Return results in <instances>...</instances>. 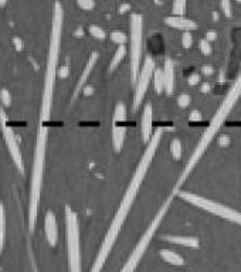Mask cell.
<instances>
[{
	"instance_id": "obj_1",
	"label": "cell",
	"mask_w": 241,
	"mask_h": 272,
	"mask_svg": "<svg viewBox=\"0 0 241 272\" xmlns=\"http://www.w3.org/2000/svg\"><path fill=\"white\" fill-rule=\"evenodd\" d=\"M64 9L60 2L54 3L53 12V24H51L50 41H49V53L45 63L44 83H43V94H41V105H40V118H38L36 145L33 155L32 178H30V193H29V204L37 209L41 200L43 190V178L45 167V152H47V139H49V122L51 118V108L54 98V88L58 77V56L61 48V37H63Z\"/></svg>"
},
{
	"instance_id": "obj_2",
	"label": "cell",
	"mask_w": 241,
	"mask_h": 272,
	"mask_svg": "<svg viewBox=\"0 0 241 272\" xmlns=\"http://www.w3.org/2000/svg\"><path fill=\"white\" fill-rule=\"evenodd\" d=\"M163 136V129L162 128H158L155 132H153L152 138L151 140L146 143V149L142 158H140L139 163L136 166V169L133 171V176L131 179V182L128 184L127 190L124 193V197L119 203V207H118V211L115 213L114 218L111 221V226H109L107 234L102 240L101 247H100V251H98V255H97L94 264L91 266L89 272H101L105 262L108 260L109 254L112 251V247L114 244L118 240V235H119L120 230H122V226L127 220L129 211L132 209L133 202L139 193L140 186L143 183V179H145L146 173L149 170V167L152 165V160L155 158V153L158 151L159 143H160V139Z\"/></svg>"
},
{
	"instance_id": "obj_3",
	"label": "cell",
	"mask_w": 241,
	"mask_h": 272,
	"mask_svg": "<svg viewBox=\"0 0 241 272\" xmlns=\"http://www.w3.org/2000/svg\"><path fill=\"white\" fill-rule=\"evenodd\" d=\"M241 96V72L238 74V77L235 78V81L233 83V85L230 87L229 92L226 94L224 96V100L220 104V107L216 111V114L213 115V118L210 120L209 127L206 128V131L202 135V138L200 140L197 142L196 147H195V151L191 152L190 158L187 160V163L184 166V170L182 171V175H180V178H179L178 183L175 186V189H173V193H176L179 189H180V186L187 180V178L190 176V173L195 170V167L199 163V160L202 159V156L204 155V152L207 151V147L210 146V143L213 142V139L216 138L217 132L220 131V128L223 127V123L226 122V119L229 118L230 112L233 111V108H234L235 102L238 101V98Z\"/></svg>"
},
{
	"instance_id": "obj_4",
	"label": "cell",
	"mask_w": 241,
	"mask_h": 272,
	"mask_svg": "<svg viewBox=\"0 0 241 272\" xmlns=\"http://www.w3.org/2000/svg\"><path fill=\"white\" fill-rule=\"evenodd\" d=\"M171 203H172V197H169V199L160 206V209L158 210L156 215L153 217L152 222H151L149 227L145 230L143 235L139 238L138 244H136L135 248H133L132 254L129 255V258H128L127 262L124 264V266H122V269H120L119 272H135L136 266L139 265L140 260H142V257H143V254H145L146 248L149 247L151 241H152V238L155 237V233H156L158 228L160 227V222H162V220L165 218L166 213H167V210L171 207Z\"/></svg>"
},
{
	"instance_id": "obj_5",
	"label": "cell",
	"mask_w": 241,
	"mask_h": 272,
	"mask_svg": "<svg viewBox=\"0 0 241 272\" xmlns=\"http://www.w3.org/2000/svg\"><path fill=\"white\" fill-rule=\"evenodd\" d=\"M67 255L70 272H81V247H80V222L78 215L70 206L64 207Z\"/></svg>"
},
{
	"instance_id": "obj_6",
	"label": "cell",
	"mask_w": 241,
	"mask_h": 272,
	"mask_svg": "<svg viewBox=\"0 0 241 272\" xmlns=\"http://www.w3.org/2000/svg\"><path fill=\"white\" fill-rule=\"evenodd\" d=\"M175 194H178L180 199H183L187 203H190L193 206H196L199 209L204 210V211H209L211 214L219 215L224 220H229L231 222H235L241 226V213L237 211L234 209H230L227 206H224L222 203H217L214 200H210L207 197H202L199 194H195V193H190V191H176Z\"/></svg>"
},
{
	"instance_id": "obj_7",
	"label": "cell",
	"mask_w": 241,
	"mask_h": 272,
	"mask_svg": "<svg viewBox=\"0 0 241 272\" xmlns=\"http://www.w3.org/2000/svg\"><path fill=\"white\" fill-rule=\"evenodd\" d=\"M131 83L135 87L138 81L143 50V17L139 13L131 14Z\"/></svg>"
},
{
	"instance_id": "obj_8",
	"label": "cell",
	"mask_w": 241,
	"mask_h": 272,
	"mask_svg": "<svg viewBox=\"0 0 241 272\" xmlns=\"http://www.w3.org/2000/svg\"><path fill=\"white\" fill-rule=\"evenodd\" d=\"M0 132L5 140V145L7 147V152L12 158L13 163L16 166V169L20 171V175H25V159L21 153L17 135L13 131V128L9 123V116H7L5 108L0 107Z\"/></svg>"
},
{
	"instance_id": "obj_9",
	"label": "cell",
	"mask_w": 241,
	"mask_h": 272,
	"mask_svg": "<svg viewBox=\"0 0 241 272\" xmlns=\"http://www.w3.org/2000/svg\"><path fill=\"white\" fill-rule=\"evenodd\" d=\"M155 60L151 56H148L145 58V61L142 64L138 76V81L135 84V94H133V111H136L139 107L143 98H145L146 91L149 87V83L153 78V72H155Z\"/></svg>"
},
{
	"instance_id": "obj_10",
	"label": "cell",
	"mask_w": 241,
	"mask_h": 272,
	"mask_svg": "<svg viewBox=\"0 0 241 272\" xmlns=\"http://www.w3.org/2000/svg\"><path fill=\"white\" fill-rule=\"evenodd\" d=\"M125 119H127L125 104L118 102L114 109V120H112V146L115 152H120L125 142V135H127Z\"/></svg>"
},
{
	"instance_id": "obj_11",
	"label": "cell",
	"mask_w": 241,
	"mask_h": 272,
	"mask_svg": "<svg viewBox=\"0 0 241 272\" xmlns=\"http://www.w3.org/2000/svg\"><path fill=\"white\" fill-rule=\"evenodd\" d=\"M98 56H100V54H98L97 51H94V53H92V54L88 57V61H87V64H85L83 72L80 74L78 80H77L76 88H74V92H73V96H71V101L73 102L76 101L77 98H78V95L83 92L84 87H85V84H87V81H88L91 72H92L94 67H95L97 61H98Z\"/></svg>"
},
{
	"instance_id": "obj_12",
	"label": "cell",
	"mask_w": 241,
	"mask_h": 272,
	"mask_svg": "<svg viewBox=\"0 0 241 272\" xmlns=\"http://www.w3.org/2000/svg\"><path fill=\"white\" fill-rule=\"evenodd\" d=\"M44 234L49 245L56 247L58 242L57 217L54 214V211H51V210H47L44 214Z\"/></svg>"
},
{
	"instance_id": "obj_13",
	"label": "cell",
	"mask_w": 241,
	"mask_h": 272,
	"mask_svg": "<svg viewBox=\"0 0 241 272\" xmlns=\"http://www.w3.org/2000/svg\"><path fill=\"white\" fill-rule=\"evenodd\" d=\"M140 132L143 142L148 143L153 135V107L151 102H148L142 112V120H140Z\"/></svg>"
},
{
	"instance_id": "obj_14",
	"label": "cell",
	"mask_w": 241,
	"mask_h": 272,
	"mask_svg": "<svg viewBox=\"0 0 241 272\" xmlns=\"http://www.w3.org/2000/svg\"><path fill=\"white\" fill-rule=\"evenodd\" d=\"M165 23L167 26H171L173 29H178V30H184V32H190L197 29V23L195 20L187 19L184 16H178V14H173L169 17H165Z\"/></svg>"
},
{
	"instance_id": "obj_15",
	"label": "cell",
	"mask_w": 241,
	"mask_h": 272,
	"mask_svg": "<svg viewBox=\"0 0 241 272\" xmlns=\"http://www.w3.org/2000/svg\"><path fill=\"white\" fill-rule=\"evenodd\" d=\"M163 78H165V92L167 95H172L175 89V68L171 58H166L163 64Z\"/></svg>"
},
{
	"instance_id": "obj_16",
	"label": "cell",
	"mask_w": 241,
	"mask_h": 272,
	"mask_svg": "<svg viewBox=\"0 0 241 272\" xmlns=\"http://www.w3.org/2000/svg\"><path fill=\"white\" fill-rule=\"evenodd\" d=\"M163 240L169 241V242H173V244H178V245H184V247H190V248H197L199 247V238L196 237H180V235H166L163 237Z\"/></svg>"
},
{
	"instance_id": "obj_17",
	"label": "cell",
	"mask_w": 241,
	"mask_h": 272,
	"mask_svg": "<svg viewBox=\"0 0 241 272\" xmlns=\"http://www.w3.org/2000/svg\"><path fill=\"white\" fill-rule=\"evenodd\" d=\"M6 235H7V215L5 204L0 203V255L5 250L6 245Z\"/></svg>"
},
{
	"instance_id": "obj_18",
	"label": "cell",
	"mask_w": 241,
	"mask_h": 272,
	"mask_svg": "<svg viewBox=\"0 0 241 272\" xmlns=\"http://www.w3.org/2000/svg\"><path fill=\"white\" fill-rule=\"evenodd\" d=\"M159 254H160L162 260L167 262V264H171V265L183 266L184 264H186L183 257H180L178 253H175V251H172V250H162Z\"/></svg>"
},
{
	"instance_id": "obj_19",
	"label": "cell",
	"mask_w": 241,
	"mask_h": 272,
	"mask_svg": "<svg viewBox=\"0 0 241 272\" xmlns=\"http://www.w3.org/2000/svg\"><path fill=\"white\" fill-rule=\"evenodd\" d=\"M125 54H127L125 45H118V48L115 50L114 56H112V60H111V63H109V72H112V71L119 65L120 61H122L124 57H125Z\"/></svg>"
},
{
	"instance_id": "obj_20",
	"label": "cell",
	"mask_w": 241,
	"mask_h": 272,
	"mask_svg": "<svg viewBox=\"0 0 241 272\" xmlns=\"http://www.w3.org/2000/svg\"><path fill=\"white\" fill-rule=\"evenodd\" d=\"M153 84H155L156 94H162V92H165V78H163V70H160V68H155V72H153Z\"/></svg>"
},
{
	"instance_id": "obj_21",
	"label": "cell",
	"mask_w": 241,
	"mask_h": 272,
	"mask_svg": "<svg viewBox=\"0 0 241 272\" xmlns=\"http://www.w3.org/2000/svg\"><path fill=\"white\" fill-rule=\"evenodd\" d=\"M171 153L175 160H180V158H182L183 149H182V142L178 138L171 142Z\"/></svg>"
},
{
	"instance_id": "obj_22",
	"label": "cell",
	"mask_w": 241,
	"mask_h": 272,
	"mask_svg": "<svg viewBox=\"0 0 241 272\" xmlns=\"http://www.w3.org/2000/svg\"><path fill=\"white\" fill-rule=\"evenodd\" d=\"M186 3H187V0H173V5H172L173 14L184 16V13H186Z\"/></svg>"
},
{
	"instance_id": "obj_23",
	"label": "cell",
	"mask_w": 241,
	"mask_h": 272,
	"mask_svg": "<svg viewBox=\"0 0 241 272\" xmlns=\"http://www.w3.org/2000/svg\"><path fill=\"white\" fill-rule=\"evenodd\" d=\"M12 94H10V91L7 88H2L0 89V102H2V105L3 107H10L12 105Z\"/></svg>"
},
{
	"instance_id": "obj_24",
	"label": "cell",
	"mask_w": 241,
	"mask_h": 272,
	"mask_svg": "<svg viewBox=\"0 0 241 272\" xmlns=\"http://www.w3.org/2000/svg\"><path fill=\"white\" fill-rule=\"evenodd\" d=\"M88 32L92 37L98 38V40H104V38H105V32H104V29H102L101 26H97V24L89 26Z\"/></svg>"
},
{
	"instance_id": "obj_25",
	"label": "cell",
	"mask_w": 241,
	"mask_h": 272,
	"mask_svg": "<svg viewBox=\"0 0 241 272\" xmlns=\"http://www.w3.org/2000/svg\"><path fill=\"white\" fill-rule=\"evenodd\" d=\"M109 37H111V40L114 41L115 44H118V45H124L125 43H127V34L122 32H112Z\"/></svg>"
},
{
	"instance_id": "obj_26",
	"label": "cell",
	"mask_w": 241,
	"mask_h": 272,
	"mask_svg": "<svg viewBox=\"0 0 241 272\" xmlns=\"http://www.w3.org/2000/svg\"><path fill=\"white\" fill-rule=\"evenodd\" d=\"M77 5L83 10L88 12V10H92L95 7V0H77Z\"/></svg>"
},
{
	"instance_id": "obj_27",
	"label": "cell",
	"mask_w": 241,
	"mask_h": 272,
	"mask_svg": "<svg viewBox=\"0 0 241 272\" xmlns=\"http://www.w3.org/2000/svg\"><path fill=\"white\" fill-rule=\"evenodd\" d=\"M199 44H200V50H202L203 54H206V56H210V54H211L213 48H211V45H210L209 40L203 38V40H200V43H199Z\"/></svg>"
},
{
	"instance_id": "obj_28",
	"label": "cell",
	"mask_w": 241,
	"mask_h": 272,
	"mask_svg": "<svg viewBox=\"0 0 241 272\" xmlns=\"http://www.w3.org/2000/svg\"><path fill=\"white\" fill-rule=\"evenodd\" d=\"M191 43H193V37H191L190 32H184L182 36V44L184 48H190Z\"/></svg>"
},
{
	"instance_id": "obj_29",
	"label": "cell",
	"mask_w": 241,
	"mask_h": 272,
	"mask_svg": "<svg viewBox=\"0 0 241 272\" xmlns=\"http://www.w3.org/2000/svg\"><path fill=\"white\" fill-rule=\"evenodd\" d=\"M178 104H179V107L186 108L189 104H190V96H189L187 94H182L178 98Z\"/></svg>"
},
{
	"instance_id": "obj_30",
	"label": "cell",
	"mask_w": 241,
	"mask_h": 272,
	"mask_svg": "<svg viewBox=\"0 0 241 272\" xmlns=\"http://www.w3.org/2000/svg\"><path fill=\"white\" fill-rule=\"evenodd\" d=\"M222 10L226 16H231V3H230V0H222Z\"/></svg>"
},
{
	"instance_id": "obj_31",
	"label": "cell",
	"mask_w": 241,
	"mask_h": 272,
	"mask_svg": "<svg viewBox=\"0 0 241 272\" xmlns=\"http://www.w3.org/2000/svg\"><path fill=\"white\" fill-rule=\"evenodd\" d=\"M67 76H68V67H61V68H58V77L65 78Z\"/></svg>"
},
{
	"instance_id": "obj_32",
	"label": "cell",
	"mask_w": 241,
	"mask_h": 272,
	"mask_svg": "<svg viewBox=\"0 0 241 272\" xmlns=\"http://www.w3.org/2000/svg\"><path fill=\"white\" fill-rule=\"evenodd\" d=\"M197 83H199V76H197V74L190 76V78H189V84H190V85H196Z\"/></svg>"
},
{
	"instance_id": "obj_33",
	"label": "cell",
	"mask_w": 241,
	"mask_h": 272,
	"mask_svg": "<svg viewBox=\"0 0 241 272\" xmlns=\"http://www.w3.org/2000/svg\"><path fill=\"white\" fill-rule=\"evenodd\" d=\"M202 119V115L199 114L197 111H193L190 114V120H200Z\"/></svg>"
},
{
	"instance_id": "obj_34",
	"label": "cell",
	"mask_w": 241,
	"mask_h": 272,
	"mask_svg": "<svg viewBox=\"0 0 241 272\" xmlns=\"http://www.w3.org/2000/svg\"><path fill=\"white\" fill-rule=\"evenodd\" d=\"M202 71H203V74H206V76H210V74H213V68H211L210 65H204L203 68H202Z\"/></svg>"
},
{
	"instance_id": "obj_35",
	"label": "cell",
	"mask_w": 241,
	"mask_h": 272,
	"mask_svg": "<svg viewBox=\"0 0 241 272\" xmlns=\"http://www.w3.org/2000/svg\"><path fill=\"white\" fill-rule=\"evenodd\" d=\"M216 33L214 32H209L206 34V40H209V41H213V40H216Z\"/></svg>"
},
{
	"instance_id": "obj_36",
	"label": "cell",
	"mask_w": 241,
	"mask_h": 272,
	"mask_svg": "<svg viewBox=\"0 0 241 272\" xmlns=\"http://www.w3.org/2000/svg\"><path fill=\"white\" fill-rule=\"evenodd\" d=\"M230 142V139L229 138H226V136H222V138H220V143H222V145H226V143H229Z\"/></svg>"
},
{
	"instance_id": "obj_37",
	"label": "cell",
	"mask_w": 241,
	"mask_h": 272,
	"mask_svg": "<svg viewBox=\"0 0 241 272\" xmlns=\"http://www.w3.org/2000/svg\"><path fill=\"white\" fill-rule=\"evenodd\" d=\"M84 94L85 95H89L91 94V92H92V88H91V87H84Z\"/></svg>"
},
{
	"instance_id": "obj_38",
	"label": "cell",
	"mask_w": 241,
	"mask_h": 272,
	"mask_svg": "<svg viewBox=\"0 0 241 272\" xmlns=\"http://www.w3.org/2000/svg\"><path fill=\"white\" fill-rule=\"evenodd\" d=\"M14 43H16V48H17V50H21V41L17 40V38H14Z\"/></svg>"
},
{
	"instance_id": "obj_39",
	"label": "cell",
	"mask_w": 241,
	"mask_h": 272,
	"mask_svg": "<svg viewBox=\"0 0 241 272\" xmlns=\"http://www.w3.org/2000/svg\"><path fill=\"white\" fill-rule=\"evenodd\" d=\"M129 9V6L128 5H124V6L120 7V13H124V10H128Z\"/></svg>"
},
{
	"instance_id": "obj_40",
	"label": "cell",
	"mask_w": 241,
	"mask_h": 272,
	"mask_svg": "<svg viewBox=\"0 0 241 272\" xmlns=\"http://www.w3.org/2000/svg\"><path fill=\"white\" fill-rule=\"evenodd\" d=\"M207 89H209V85H203V88H202V91H203V92H207Z\"/></svg>"
},
{
	"instance_id": "obj_41",
	"label": "cell",
	"mask_w": 241,
	"mask_h": 272,
	"mask_svg": "<svg viewBox=\"0 0 241 272\" xmlns=\"http://www.w3.org/2000/svg\"><path fill=\"white\" fill-rule=\"evenodd\" d=\"M5 3H6V0H0V5H2V6H3Z\"/></svg>"
},
{
	"instance_id": "obj_42",
	"label": "cell",
	"mask_w": 241,
	"mask_h": 272,
	"mask_svg": "<svg viewBox=\"0 0 241 272\" xmlns=\"http://www.w3.org/2000/svg\"><path fill=\"white\" fill-rule=\"evenodd\" d=\"M33 272H38L37 268H36V265H33Z\"/></svg>"
},
{
	"instance_id": "obj_43",
	"label": "cell",
	"mask_w": 241,
	"mask_h": 272,
	"mask_svg": "<svg viewBox=\"0 0 241 272\" xmlns=\"http://www.w3.org/2000/svg\"><path fill=\"white\" fill-rule=\"evenodd\" d=\"M237 2H241V0H237Z\"/></svg>"
}]
</instances>
